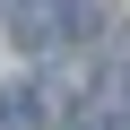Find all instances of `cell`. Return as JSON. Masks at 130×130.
Listing matches in <instances>:
<instances>
[{"mask_svg": "<svg viewBox=\"0 0 130 130\" xmlns=\"http://www.w3.org/2000/svg\"><path fill=\"white\" fill-rule=\"evenodd\" d=\"M95 35V0H9V43L18 52H61Z\"/></svg>", "mask_w": 130, "mask_h": 130, "instance_id": "1", "label": "cell"}, {"mask_svg": "<svg viewBox=\"0 0 130 130\" xmlns=\"http://www.w3.org/2000/svg\"><path fill=\"white\" fill-rule=\"evenodd\" d=\"M43 121H52L43 87H0V130H43Z\"/></svg>", "mask_w": 130, "mask_h": 130, "instance_id": "2", "label": "cell"}, {"mask_svg": "<svg viewBox=\"0 0 130 130\" xmlns=\"http://www.w3.org/2000/svg\"><path fill=\"white\" fill-rule=\"evenodd\" d=\"M121 95H130V70H121Z\"/></svg>", "mask_w": 130, "mask_h": 130, "instance_id": "3", "label": "cell"}]
</instances>
